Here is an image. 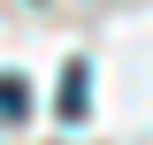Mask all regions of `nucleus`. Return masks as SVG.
Returning <instances> with one entry per match:
<instances>
[{
	"instance_id": "f257e3e1",
	"label": "nucleus",
	"mask_w": 153,
	"mask_h": 145,
	"mask_svg": "<svg viewBox=\"0 0 153 145\" xmlns=\"http://www.w3.org/2000/svg\"><path fill=\"white\" fill-rule=\"evenodd\" d=\"M84 84H92V69H84V61H69V69H61V92H54L61 122H84Z\"/></svg>"
},
{
	"instance_id": "f03ea898",
	"label": "nucleus",
	"mask_w": 153,
	"mask_h": 145,
	"mask_svg": "<svg viewBox=\"0 0 153 145\" xmlns=\"http://www.w3.org/2000/svg\"><path fill=\"white\" fill-rule=\"evenodd\" d=\"M31 115V84L23 76H0V122H23Z\"/></svg>"
}]
</instances>
